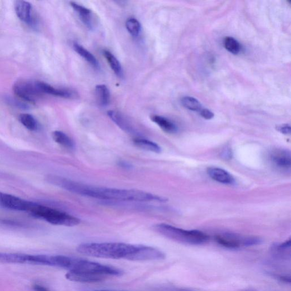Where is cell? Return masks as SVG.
<instances>
[{"label":"cell","mask_w":291,"mask_h":291,"mask_svg":"<svg viewBox=\"0 0 291 291\" xmlns=\"http://www.w3.org/2000/svg\"><path fill=\"white\" fill-rule=\"evenodd\" d=\"M46 181L67 191L87 198L113 202H166L165 198L139 189L113 188L91 186L64 177L50 174Z\"/></svg>","instance_id":"1"},{"label":"cell","mask_w":291,"mask_h":291,"mask_svg":"<svg viewBox=\"0 0 291 291\" xmlns=\"http://www.w3.org/2000/svg\"><path fill=\"white\" fill-rule=\"evenodd\" d=\"M139 245L120 242L85 243L79 245L77 251L89 257L111 259H124L131 261Z\"/></svg>","instance_id":"2"},{"label":"cell","mask_w":291,"mask_h":291,"mask_svg":"<svg viewBox=\"0 0 291 291\" xmlns=\"http://www.w3.org/2000/svg\"><path fill=\"white\" fill-rule=\"evenodd\" d=\"M153 229L167 239L183 244L201 245L209 240V237L202 231L184 230L167 224H157Z\"/></svg>","instance_id":"3"},{"label":"cell","mask_w":291,"mask_h":291,"mask_svg":"<svg viewBox=\"0 0 291 291\" xmlns=\"http://www.w3.org/2000/svg\"><path fill=\"white\" fill-rule=\"evenodd\" d=\"M29 213L35 218L55 225L75 226L81 222L80 219L65 211L35 203L31 206Z\"/></svg>","instance_id":"4"},{"label":"cell","mask_w":291,"mask_h":291,"mask_svg":"<svg viewBox=\"0 0 291 291\" xmlns=\"http://www.w3.org/2000/svg\"><path fill=\"white\" fill-rule=\"evenodd\" d=\"M69 270H76L91 273L102 276L120 277L124 272L118 268L111 267L85 259L73 258Z\"/></svg>","instance_id":"5"},{"label":"cell","mask_w":291,"mask_h":291,"mask_svg":"<svg viewBox=\"0 0 291 291\" xmlns=\"http://www.w3.org/2000/svg\"><path fill=\"white\" fill-rule=\"evenodd\" d=\"M215 240L219 245L229 249H238L242 247L261 245L263 242L261 238L243 236L231 232H224L217 235Z\"/></svg>","instance_id":"6"},{"label":"cell","mask_w":291,"mask_h":291,"mask_svg":"<svg viewBox=\"0 0 291 291\" xmlns=\"http://www.w3.org/2000/svg\"><path fill=\"white\" fill-rule=\"evenodd\" d=\"M13 90L19 99L29 104H35L43 94L37 86L36 81H19L14 83Z\"/></svg>","instance_id":"7"},{"label":"cell","mask_w":291,"mask_h":291,"mask_svg":"<svg viewBox=\"0 0 291 291\" xmlns=\"http://www.w3.org/2000/svg\"><path fill=\"white\" fill-rule=\"evenodd\" d=\"M33 204V202H29L15 196L0 192V206L2 208L29 212Z\"/></svg>","instance_id":"8"},{"label":"cell","mask_w":291,"mask_h":291,"mask_svg":"<svg viewBox=\"0 0 291 291\" xmlns=\"http://www.w3.org/2000/svg\"><path fill=\"white\" fill-rule=\"evenodd\" d=\"M165 258V254L156 248L145 245H139L137 251L133 257H132L131 261H159L163 260Z\"/></svg>","instance_id":"9"},{"label":"cell","mask_w":291,"mask_h":291,"mask_svg":"<svg viewBox=\"0 0 291 291\" xmlns=\"http://www.w3.org/2000/svg\"><path fill=\"white\" fill-rule=\"evenodd\" d=\"M270 161L273 165L284 171L290 170L291 155L289 150L278 149L273 150L270 154Z\"/></svg>","instance_id":"10"},{"label":"cell","mask_w":291,"mask_h":291,"mask_svg":"<svg viewBox=\"0 0 291 291\" xmlns=\"http://www.w3.org/2000/svg\"><path fill=\"white\" fill-rule=\"evenodd\" d=\"M66 278L70 281L80 283H98L103 281L105 277L91 273L69 270Z\"/></svg>","instance_id":"11"},{"label":"cell","mask_w":291,"mask_h":291,"mask_svg":"<svg viewBox=\"0 0 291 291\" xmlns=\"http://www.w3.org/2000/svg\"><path fill=\"white\" fill-rule=\"evenodd\" d=\"M36 83L40 91L43 94L54 95L55 96L66 99H72L76 96V93L70 89L56 88L43 82L36 81Z\"/></svg>","instance_id":"12"},{"label":"cell","mask_w":291,"mask_h":291,"mask_svg":"<svg viewBox=\"0 0 291 291\" xmlns=\"http://www.w3.org/2000/svg\"><path fill=\"white\" fill-rule=\"evenodd\" d=\"M290 239L281 243H277L272 246L273 258L279 262L290 260Z\"/></svg>","instance_id":"13"},{"label":"cell","mask_w":291,"mask_h":291,"mask_svg":"<svg viewBox=\"0 0 291 291\" xmlns=\"http://www.w3.org/2000/svg\"><path fill=\"white\" fill-rule=\"evenodd\" d=\"M208 176L214 181L225 184H232L235 179L231 174L223 168L211 167L207 169Z\"/></svg>","instance_id":"14"},{"label":"cell","mask_w":291,"mask_h":291,"mask_svg":"<svg viewBox=\"0 0 291 291\" xmlns=\"http://www.w3.org/2000/svg\"><path fill=\"white\" fill-rule=\"evenodd\" d=\"M14 8L17 17L24 22L31 23V5L27 2L17 1L15 2Z\"/></svg>","instance_id":"15"},{"label":"cell","mask_w":291,"mask_h":291,"mask_svg":"<svg viewBox=\"0 0 291 291\" xmlns=\"http://www.w3.org/2000/svg\"><path fill=\"white\" fill-rule=\"evenodd\" d=\"M109 118L117 125L120 129L129 133H135V130L128 120L124 116L115 110H109L108 112Z\"/></svg>","instance_id":"16"},{"label":"cell","mask_w":291,"mask_h":291,"mask_svg":"<svg viewBox=\"0 0 291 291\" xmlns=\"http://www.w3.org/2000/svg\"><path fill=\"white\" fill-rule=\"evenodd\" d=\"M70 4L83 24H85L89 29H92L93 25L91 10L75 2H71Z\"/></svg>","instance_id":"17"},{"label":"cell","mask_w":291,"mask_h":291,"mask_svg":"<svg viewBox=\"0 0 291 291\" xmlns=\"http://www.w3.org/2000/svg\"><path fill=\"white\" fill-rule=\"evenodd\" d=\"M160 128L167 133L174 134L178 131V127L171 120L161 115H152L150 118Z\"/></svg>","instance_id":"18"},{"label":"cell","mask_w":291,"mask_h":291,"mask_svg":"<svg viewBox=\"0 0 291 291\" xmlns=\"http://www.w3.org/2000/svg\"><path fill=\"white\" fill-rule=\"evenodd\" d=\"M133 142L136 147L142 150L157 153V154L162 152L161 146L158 145L157 143L145 139L144 138L136 137L133 139Z\"/></svg>","instance_id":"19"},{"label":"cell","mask_w":291,"mask_h":291,"mask_svg":"<svg viewBox=\"0 0 291 291\" xmlns=\"http://www.w3.org/2000/svg\"><path fill=\"white\" fill-rule=\"evenodd\" d=\"M53 140L66 149L73 150L75 147V142L70 137L61 131H54L52 133Z\"/></svg>","instance_id":"20"},{"label":"cell","mask_w":291,"mask_h":291,"mask_svg":"<svg viewBox=\"0 0 291 291\" xmlns=\"http://www.w3.org/2000/svg\"><path fill=\"white\" fill-rule=\"evenodd\" d=\"M28 255L18 253H0V262L8 263H27Z\"/></svg>","instance_id":"21"},{"label":"cell","mask_w":291,"mask_h":291,"mask_svg":"<svg viewBox=\"0 0 291 291\" xmlns=\"http://www.w3.org/2000/svg\"><path fill=\"white\" fill-rule=\"evenodd\" d=\"M73 47L74 50H75L77 54L80 55L83 59L85 60L90 65L94 68H99V63L92 53L90 52L86 48H84V47L77 43H74Z\"/></svg>","instance_id":"22"},{"label":"cell","mask_w":291,"mask_h":291,"mask_svg":"<svg viewBox=\"0 0 291 291\" xmlns=\"http://www.w3.org/2000/svg\"><path fill=\"white\" fill-rule=\"evenodd\" d=\"M103 54L115 75L119 77L123 76V67H122L121 63L117 59V57H116L112 53H111L108 50H104L103 51Z\"/></svg>","instance_id":"23"},{"label":"cell","mask_w":291,"mask_h":291,"mask_svg":"<svg viewBox=\"0 0 291 291\" xmlns=\"http://www.w3.org/2000/svg\"><path fill=\"white\" fill-rule=\"evenodd\" d=\"M98 101L102 107H106L110 103V94L108 88L104 85L100 84L95 88Z\"/></svg>","instance_id":"24"},{"label":"cell","mask_w":291,"mask_h":291,"mask_svg":"<svg viewBox=\"0 0 291 291\" xmlns=\"http://www.w3.org/2000/svg\"><path fill=\"white\" fill-rule=\"evenodd\" d=\"M19 121L26 129L30 131H35L38 128V124L32 115L27 113L19 115Z\"/></svg>","instance_id":"25"},{"label":"cell","mask_w":291,"mask_h":291,"mask_svg":"<svg viewBox=\"0 0 291 291\" xmlns=\"http://www.w3.org/2000/svg\"><path fill=\"white\" fill-rule=\"evenodd\" d=\"M181 102L185 108L190 110L194 111V112H199L201 109L203 108L202 105L199 102V100L192 97H184L182 98Z\"/></svg>","instance_id":"26"},{"label":"cell","mask_w":291,"mask_h":291,"mask_svg":"<svg viewBox=\"0 0 291 291\" xmlns=\"http://www.w3.org/2000/svg\"><path fill=\"white\" fill-rule=\"evenodd\" d=\"M225 49L232 54H239L241 51V45L232 37L227 36L224 40Z\"/></svg>","instance_id":"27"},{"label":"cell","mask_w":291,"mask_h":291,"mask_svg":"<svg viewBox=\"0 0 291 291\" xmlns=\"http://www.w3.org/2000/svg\"><path fill=\"white\" fill-rule=\"evenodd\" d=\"M126 27L128 32L133 36H139L141 31V25L135 18H130L126 21Z\"/></svg>","instance_id":"28"},{"label":"cell","mask_w":291,"mask_h":291,"mask_svg":"<svg viewBox=\"0 0 291 291\" xmlns=\"http://www.w3.org/2000/svg\"><path fill=\"white\" fill-rule=\"evenodd\" d=\"M5 101L9 105L21 109H27L30 108L29 103L20 99H15L10 96L5 98Z\"/></svg>","instance_id":"29"},{"label":"cell","mask_w":291,"mask_h":291,"mask_svg":"<svg viewBox=\"0 0 291 291\" xmlns=\"http://www.w3.org/2000/svg\"><path fill=\"white\" fill-rule=\"evenodd\" d=\"M199 113L201 116L205 120H211L214 118V113L208 109L202 108Z\"/></svg>","instance_id":"30"},{"label":"cell","mask_w":291,"mask_h":291,"mask_svg":"<svg viewBox=\"0 0 291 291\" xmlns=\"http://www.w3.org/2000/svg\"><path fill=\"white\" fill-rule=\"evenodd\" d=\"M278 131L284 135H290L291 132L290 126L288 124L280 125L277 127Z\"/></svg>","instance_id":"31"},{"label":"cell","mask_w":291,"mask_h":291,"mask_svg":"<svg viewBox=\"0 0 291 291\" xmlns=\"http://www.w3.org/2000/svg\"><path fill=\"white\" fill-rule=\"evenodd\" d=\"M157 291H195L191 289L177 287H164L158 289Z\"/></svg>","instance_id":"32"},{"label":"cell","mask_w":291,"mask_h":291,"mask_svg":"<svg viewBox=\"0 0 291 291\" xmlns=\"http://www.w3.org/2000/svg\"><path fill=\"white\" fill-rule=\"evenodd\" d=\"M35 291H49L47 288L39 284H35L33 287Z\"/></svg>","instance_id":"33"},{"label":"cell","mask_w":291,"mask_h":291,"mask_svg":"<svg viewBox=\"0 0 291 291\" xmlns=\"http://www.w3.org/2000/svg\"><path fill=\"white\" fill-rule=\"evenodd\" d=\"M119 165L120 167H123L125 169H130L132 167V166L130 165V164L125 161L119 162Z\"/></svg>","instance_id":"34"},{"label":"cell","mask_w":291,"mask_h":291,"mask_svg":"<svg viewBox=\"0 0 291 291\" xmlns=\"http://www.w3.org/2000/svg\"><path fill=\"white\" fill-rule=\"evenodd\" d=\"M223 157L224 158L228 160L229 158L232 157V152L230 150H226L224 152H223Z\"/></svg>","instance_id":"35"},{"label":"cell","mask_w":291,"mask_h":291,"mask_svg":"<svg viewBox=\"0 0 291 291\" xmlns=\"http://www.w3.org/2000/svg\"><path fill=\"white\" fill-rule=\"evenodd\" d=\"M243 291H258V290H255V289H246V290H243Z\"/></svg>","instance_id":"36"},{"label":"cell","mask_w":291,"mask_h":291,"mask_svg":"<svg viewBox=\"0 0 291 291\" xmlns=\"http://www.w3.org/2000/svg\"><path fill=\"white\" fill-rule=\"evenodd\" d=\"M94 291H111V290H94Z\"/></svg>","instance_id":"37"}]
</instances>
